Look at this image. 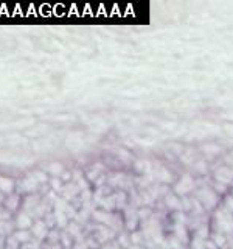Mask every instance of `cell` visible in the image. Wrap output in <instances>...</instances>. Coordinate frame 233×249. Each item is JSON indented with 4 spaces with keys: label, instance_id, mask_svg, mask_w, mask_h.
I'll return each instance as SVG.
<instances>
[{
    "label": "cell",
    "instance_id": "cell-1",
    "mask_svg": "<svg viewBox=\"0 0 233 249\" xmlns=\"http://www.w3.org/2000/svg\"><path fill=\"white\" fill-rule=\"evenodd\" d=\"M16 228L19 231H28L30 228H33V218L27 212H20L17 220H16Z\"/></svg>",
    "mask_w": 233,
    "mask_h": 249
},
{
    "label": "cell",
    "instance_id": "cell-2",
    "mask_svg": "<svg viewBox=\"0 0 233 249\" xmlns=\"http://www.w3.org/2000/svg\"><path fill=\"white\" fill-rule=\"evenodd\" d=\"M47 224L44 221H36L31 228V235L36 237L37 241H42L47 235H49V231H47Z\"/></svg>",
    "mask_w": 233,
    "mask_h": 249
},
{
    "label": "cell",
    "instance_id": "cell-3",
    "mask_svg": "<svg viewBox=\"0 0 233 249\" xmlns=\"http://www.w3.org/2000/svg\"><path fill=\"white\" fill-rule=\"evenodd\" d=\"M20 195L19 193H11L10 196L5 199V209H8L10 212H14V210H17L19 206H20Z\"/></svg>",
    "mask_w": 233,
    "mask_h": 249
},
{
    "label": "cell",
    "instance_id": "cell-4",
    "mask_svg": "<svg viewBox=\"0 0 233 249\" xmlns=\"http://www.w3.org/2000/svg\"><path fill=\"white\" fill-rule=\"evenodd\" d=\"M41 204L39 202V196H34V195H28V196L25 198V201H23V212H27V213H33L34 212V209Z\"/></svg>",
    "mask_w": 233,
    "mask_h": 249
},
{
    "label": "cell",
    "instance_id": "cell-5",
    "mask_svg": "<svg viewBox=\"0 0 233 249\" xmlns=\"http://www.w3.org/2000/svg\"><path fill=\"white\" fill-rule=\"evenodd\" d=\"M14 190V181L10 178H6V176H0V192L5 193V195H10L13 193Z\"/></svg>",
    "mask_w": 233,
    "mask_h": 249
},
{
    "label": "cell",
    "instance_id": "cell-6",
    "mask_svg": "<svg viewBox=\"0 0 233 249\" xmlns=\"http://www.w3.org/2000/svg\"><path fill=\"white\" fill-rule=\"evenodd\" d=\"M37 185H39V182L36 181V179H34L33 176H30V178H27V179H23L22 184H20V187H22V190H23V192H33V190L37 189Z\"/></svg>",
    "mask_w": 233,
    "mask_h": 249
},
{
    "label": "cell",
    "instance_id": "cell-7",
    "mask_svg": "<svg viewBox=\"0 0 233 249\" xmlns=\"http://www.w3.org/2000/svg\"><path fill=\"white\" fill-rule=\"evenodd\" d=\"M13 237L17 240L19 243H20V246H22V245L30 243V241H31V232H28V231H17V232L13 233Z\"/></svg>",
    "mask_w": 233,
    "mask_h": 249
},
{
    "label": "cell",
    "instance_id": "cell-8",
    "mask_svg": "<svg viewBox=\"0 0 233 249\" xmlns=\"http://www.w3.org/2000/svg\"><path fill=\"white\" fill-rule=\"evenodd\" d=\"M5 249H20V243L11 235V237H8L5 241Z\"/></svg>",
    "mask_w": 233,
    "mask_h": 249
},
{
    "label": "cell",
    "instance_id": "cell-9",
    "mask_svg": "<svg viewBox=\"0 0 233 249\" xmlns=\"http://www.w3.org/2000/svg\"><path fill=\"white\" fill-rule=\"evenodd\" d=\"M44 223L47 224V228H53L54 223H56V216H54L53 213H47V215H45Z\"/></svg>",
    "mask_w": 233,
    "mask_h": 249
},
{
    "label": "cell",
    "instance_id": "cell-10",
    "mask_svg": "<svg viewBox=\"0 0 233 249\" xmlns=\"http://www.w3.org/2000/svg\"><path fill=\"white\" fill-rule=\"evenodd\" d=\"M11 218V212L8 209L0 207V221H10Z\"/></svg>",
    "mask_w": 233,
    "mask_h": 249
},
{
    "label": "cell",
    "instance_id": "cell-11",
    "mask_svg": "<svg viewBox=\"0 0 233 249\" xmlns=\"http://www.w3.org/2000/svg\"><path fill=\"white\" fill-rule=\"evenodd\" d=\"M31 176H33V178L36 179V181H37L39 184H41V182H45V181H47V176L42 173V171H34V173L31 175Z\"/></svg>",
    "mask_w": 233,
    "mask_h": 249
},
{
    "label": "cell",
    "instance_id": "cell-12",
    "mask_svg": "<svg viewBox=\"0 0 233 249\" xmlns=\"http://www.w3.org/2000/svg\"><path fill=\"white\" fill-rule=\"evenodd\" d=\"M47 237H49V243L50 245H56L58 243V232L56 231H51Z\"/></svg>",
    "mask_w": 233,
    "mask_h": 249
},
{
    "label": "cell",
    "instance_id": "cell-13",
    "mask_svg": "<svg viewBox=\"0 0 233 249\" xmlns=\"http://www.w3.org/2000/svg\"><path fill=\"white\" fill-rule=\"evenodd\" d=\"M61 170H62V167L59 165V163H54V165L50 167V171H51V173H54V175H58Z\"/></svg>",
    "mask_w": 233,
    "mask_h": 249
},
{
    "label": "cell",
    "instance_id": "cell-14",
    "mask_svg": "<svg viewBox=\"0 0 233 249\" xmlns=\"http://www.w3.org/2000/svg\"><path fill=\"white\" fill-rule=\"evenodd\" d=\"M5 193H2V192H0V204H5Z\"/></svg>",
    "mask_w": 233,
    "mask_h": 249
},
{
    "label": "cell",
    "instance_id": "cell-15",
    "mask_svg": "<svg viewBox=\"0 0 233 249\" xmlns=\"http://www.w3.org/2000/svg\"><path fill=\"white\" fill-rule=\"evenodd\" d=\"M37 249H39V248H37Z\"/></svg>",
    "mask_w": 233,
    "mask_h": 249
}]
</instances>
